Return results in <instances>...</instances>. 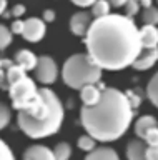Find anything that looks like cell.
<instances>
[{"label":"cell","instance_id":"484cf974","mask_svg":"<svg viewBox=\"0 0 158 160\" xmlns=\"http://www.w3.org/2000/svg\"><path fill=\"white\" fill-rule=\"evenodd\" d=\"M0 160H15L13 157V152L10 150V147L0 138Z\"/></svg>","mask_w":158,"mask_h":160},{"label":"cell","instance_id":"d6a6232c","mask_svg":"<svg viewBox=\"0 0 158 160\" xmlns=\"http://www.w3.org/2000/svg\"><path fill=\"white\" fill-rule=\"evenodd\" d=\"M5 10H7V0H0V15L5 13Z\"/></svg>","mask_w":158,"mask_h":160},{"label":"cell","instance_id":"ac0fdd59","mask_svg":"<svg viewBox=\"0 0 158 160\" xmlns=\"http://www.w3.org/2000/svg\"><path fill=\"white\" fill-rule=\"evenodd\" d=\"M125 97L128 100V103H130V107L135 110L141 105V100H143V95H141V90L140 88H130L125 92Z\"/></svg>","mask_w":158,"mask_h":160},{"label":"cell","instance_id":"7a4b0ae2","mask_svg":"<svg viewBox=\"0 0 158 160\" xmlns=\"http://www.w3.org/2000/svg\"><path fill=\"white\" fill-rule=\"evenodd\" d=\"M132 120L133 108L125 93L113 87H105L95 105H83L80 110L83 128L98 142L118 140L128 130Z\"/></svg>","mask_w":158,"mask_h":160},{"label":"cell","instance_id":"4dcf8cb0","mask_svg":"<svg viewBox=\"0 0 158 160\" xmlns=\"http://www.w3.org/2000/svg\"><path fill=\"white\" fill-rule=\"evenodd\" d=\"M43 22H53L55 20V12L53 10H50V8H47L45 12H43Z\"/></svg>","mask_w":158,"mask_h":160},{"label":"cell","instance_id":"83f0119b","mask_svg":"<svg viewBox=\"0 0 158 160\" xmlns=\"http://www.w3.org/2000/svg\"><path fill=\"white\" fill-rule=\"evenodd\" d=\"M22 30H23V20H15V22L12 23V27H10V32L12 33H22Z\"/></svg>","mask_w":158,"mask_h":160},{"label":"cell","instance_id":"603a6c76","mask_svg":"<svg viewBox=\"0 0 158 160\" xmlns=\"http://www.w3.org/2000/svg\"><path fill=\"white\" fill-rule=\"evenodd\" d=\"M12 118V113H10V108L7 107L5 103L0 102V130H3L8 125V122H10Z\"/></svg>","mask_w":158,"mask_h":160},{"label":"cell","instance_id":"8992f818","mask_svg":"<svg viewBox=\"0 0 158 160\" xmlns=\"http://www.w3.org/2000/svg\"><path fill=\"white\" fill-rule=\"evenodd\" d=\"M158 60V47L155 48H141L138 57L133 60L132 67L135 70H148L156 63Z\"/></svg>","mask_w":158,"mask_h":160},{"label":"cell","instance_id":"7c38bea8","mask_svg":"<svg viewBox=\"0 0 158 160\" xmlns=\"http://www.w3.org/2000/svg\"><path fill=\"white\" fill-rule=\"evenodd\" d=\"M37 55L30 52V50H27V48H23L20 50V52H17L15 55V63L17 65H20V67L25 70V72H28V70H33L35 68V65H37Z\"/></svg>","mask_w":158,"mask_h":160},{"label":"cell","instance_id":"f1b7e54d","mask_svg":"<svg viewBox=\"0 0 158 160\" xmlns=\"http://www.w3.org/2000/svg\"><path fill=\"white\" fill-rule=\"evenodd\" d=\"M25 13V7L23 5H15V7L12 8V12H10V17H20V15Z\"/></svg>","mask_w":158,"mask_h":160},{"label":"cell","instance_id":"f546056e","mask_svg":"<svg viewBox=\"0 0 158 160\" xmlns=\"http://www.w3.org/2000/svg\"><path fill=\"white\" fill-rule=\"evenodd\" d=\"M72 2L75 3L77 7H83V8H85V7H92L97 0H72Z\"/></svg>","mask_w":158,"mask_h":160},{"label":"cell","instance_id":"5bb4252c","mask_svg":"<svg viewBox=\"0 0 158 160\" xmlns=\"http://www.w3.org/2000/svg\"><path fill=\"white\" fill-rule=\"evenodd\" d=\"M151 127H158V120L155 117H151V115H143L136 120L135 123V133L138 138H143L145 137V133L150 130Z\"/></svg>","mask_w":158,"mask_h":160},{"label":"cell","instance_id":"4fadbf2b","mask_svg":"<svg viewBox=\"0 0 158 160\" xmlns=\"http://www.w3.org/2000/svg\"><path fill=\"white\" fill-rule=\"evenodd\" d=\"M85 160H120L118 153L110 147H98L88 152Z\"/></svg>","mask_w":158,"mask_h":160},{"label":"cell","instance_id":"5b68a950","mask_svg":"<svg viewBox=\"0 0 158 160\" xmlns=\"http://www.w3.org/2000/svg\"><path fill=\"white\" fill-rule=\"evenodd\" d=\"M45 32H47V27H45V22L42 18H37V17H30L27 20H23V30L22 33L23 38L27 42H40V40L45 37Z\"/></svg>","mask_w":158,"mask_h":160},{"label":"cell","instance_id":"1f68e13d","mask_svg":"<svg viewBox=\"0 0 158 160\" xmlns=\"http://www.w3.org/2000/svg\"><path fill=\"white\" fill-rule=\"evenodd\" d=\"M125 3H127V0H110L112 7H123Z\"/></svg>","mask_w":158,"mask_h":160},{"label":"cell","instance_id":"d6986e66","mask_svg":"<svg viewBox=\"0 0 158 160\" xmlns=\"http://www.w3.org/2000/svg\"><path fill=\"white\" fill-rule=\"evenodd\" d=\"M110 13V2L108 0H97L92 5V15L93 17H103V15Z\"/></svg>","mask_w":158,"mask_h":160},{"label":"cell","instance_id":"8fae6325","mask_svg":"<svg viewBox=\"0 0 158 160\" xmlns=\"http://www.w3.org/2000/svg\"><path fill=\"white\" fill-rule=\"evenodd\" d=\"M146 147L143 138H133L127 147V158L128 160H146Z\"/></svg>","mask_w":158,"mask_h":160},{"label":"cell","instance_id":"44dd1931","mask_svg":"<svg viewBox=\"0 0 158 160\" xmlns=\"http://www.w3.org/2000/svg\"><path fill=\"white\" fill-rule=\"evenodd\" d=\"M12 43V32L5 25L0 23V50H5Z\"/></svg>","mask_w":158,"mask_h":160},{"label":"cell","instance_id":"277c9868","mask_svg":"<svg viewBox=\"0 0 158 160\" xmlns=\"http://www.w3.org/2000/svg\"><path fill=\"white\" fill-rule=\"evenodd\" d=\"M35 78L43 85H50L57 80L58 77V68L55 60L48 55H42L37 58V65H35Z\"/></svg>","mask_w":158,"mask_h":160},{"label":"cell","instance_id":"ba28073f","mask_svg":"<svg viewBox=\"0 0 158 160\" xmlns=\"http://www.w3.org/2000/svg\"><path fill=\"white\" fill-rule=\"evenodd\" d=\"M105 88V85L102 82H97V83H88L85 87L80 88V98L83 105H95L102 97V90Z\"/></svg>","mask_w":158,"mask_h":160},{"label":"cell","instance_id":"836d02e7","mask_svg":"<svg viewBox=\"0 0 158 160\" xmlns=\"http://www.w3.org/2000/svg\"><path fill=\"white\" fill-rule=\"evenodd\" d=\"M138 3H140V5H143V7H150V5H151V0H138Z\"/></svg>","mask_w":158,"mask_h":160},{"label":"cell","instance_id":"4316f807","mask_svg":"<svg viewBox=\"0 0 158 160\" xmlns=\"http://www.w3.org/2000/svg\"><path fill=\"white\" fill-rule=\"evenodd\" d=\"M146 160H158V145L156 147H146Z\"/></svg>","mask_w":158,"mask_h":160},{"label":"cell","instance_id":"3957f363","mask_svg":"<svg viewBox=\"0 0 158 160\" xmlns=\"http://www.w3.org/2000/svg\"><path fill=\"white\" fill-rule=\"evenodd\" d=\"M62 77L70 88L80 90L88 83H97L102 78V68L90 58L88 53H75L65 60Z\"/></svg>","mask_w":158,"mask_h":160},{"label":"cell","instance_id":"7402d4cb","mask_svg":"<svg viewBox=\"0 0 158 160\" xmlns=\"http://www.w3.org/2000/svg\"><path fill=\"white\" fill-rule=\"evenodd\" d=\"M95 143H97V140L90 137V135H82L80 138H78V148H82L83 152H90V150L95 148Z\"/></svg>","mask_w":158,"mask_h":160},{"label":"cell","instance_id":"cb8c5ba5","mask_svg":"<svg viewBox=\"0 0 158 160\" xmlns=\"http://www.w3.org/2000/svg\"><path fill=\"white\" fill-rule=\"evenodd\" d=\"M143 140H145V143L148 145V147H156L158 145V127H151L145 133Z\"/></svg>","mask_w":158,"mask_h":160},{"label":"cell","instance_id":"52a82bcc","mask_svg":"<svg viewBox=\"0 0 158 160\" xmlns=\"http://www.w3.org/2000/svg\"><path fill=\"white\" fill-rule=\"evenodd\" d=\"M92 23V15L88 12H77L70 18V30L77 37H83Z\"/></svg>","mask_w":158,"mask_h":160},{"label":"cell","instance_id":"30bf717a","mask_svg":"<svg viewBox=\"0 0 158 160\" xmlns=\"http://www.w3.org/2000/svg\"><path fill=\"white\" fill-rule=\"evenodd\" d=\"M140 30V42L143 48L158 47V28L156 25H143Z\"/></svg>","mask_w":158,"mask_h":160},{"label":"cell","instance_id":"d4e9b609","mask_svg":"<svg viewBox=\"0 0 158 160\" xmlns=\"http://www.w3.org/2000/svg\"><path fill=\"white\" fill-rule=\"evenodd\" d=\"M123 7H125V15L127 17L133 18L138 13V10H140V3H138V0H127V3L123 5Z\"/></svg>","mask_w":158,"mask_h":160},{"label":"cell","instance_id":"9c48e42d","mask_svg":"<svg viewBox=\"0 0 158 160\" xmlns=\"http://www.w3.org/2000/svg\"><path fill=\"white\" fill-rule=\"evenodd\" d=\"M23 160H55L53 150L45 145H32L25 150Z\"/></svg>","mask_w":158,"mask_h":160},{"label":"cell","instance_id":"2e32d148","mask_svg":"<svg viewBox=\"0 0 158 160\" xmlns=\"http://www.w3.org/2000/svg\"><path fill=\"white\" fill-rule=\"evenodd\" d=\"M146 97L148 100L155 105V107L158 108V72L151 77V80L148 82L146 85Z\"/></svg>","mask_w":158,"mask_h":160},{"label":"cell","instance_id":"e0dca14e","mask_svg":"<svg viewBox=\"0 0 158 160\" xmlns=\"http://www.w3.org/2000/svg\"><path fill=\"white\" fill-rule=\"evenodd\" d=\"M53 155H55V160H68V158L72 157V147H70V143H67V142L57 143V147L53 148Z\"/></svg>","mask_w":158,"mask_h":160},{"label":"cell","instance_id":"6da1fadb","mask_svg":"<svg viewBox=\"0 0 158 160\" xmlns=\"http://www.w3.org/2000/svg\"><path fill=\"white\" fill-rule=\"evenodd\" d=\"M85 43L93 62L112 72L130 67L143 48L133 18L122 13L97 17L85 33Z\"/></svg>","mask_w":158,"mask_h":160},{"label":"cell","instance_id":"ffe728a7","mask_svg":"<svg viewBox=\"0 0 158 160\" xmlns=\"http://www.w3.org/2000/svg\"><path fill=\"white\" fill-rule=\"evenodd\" d=\"M141 20L145 25H158V8L150 5L143 10V15H141Z\"/></svg>","mask_w":158,"mask_h":160},{"label":"cell","instance_id":"9a60e30c","mask_svg":"<svg viewBox=\"0 0 158 160\" xmlns=\"http://www.w3.org/2000/svg\"><path fill=\"white\" fill-rule=\"evenodd\" d=\"M23 77H27V72L20 67V65L12 63L10 67L7 68V83H8V87H10L12 83L18 82V80H22Z\"/></svg>","mask_w":158,"mask_h":160}]
</instances>
